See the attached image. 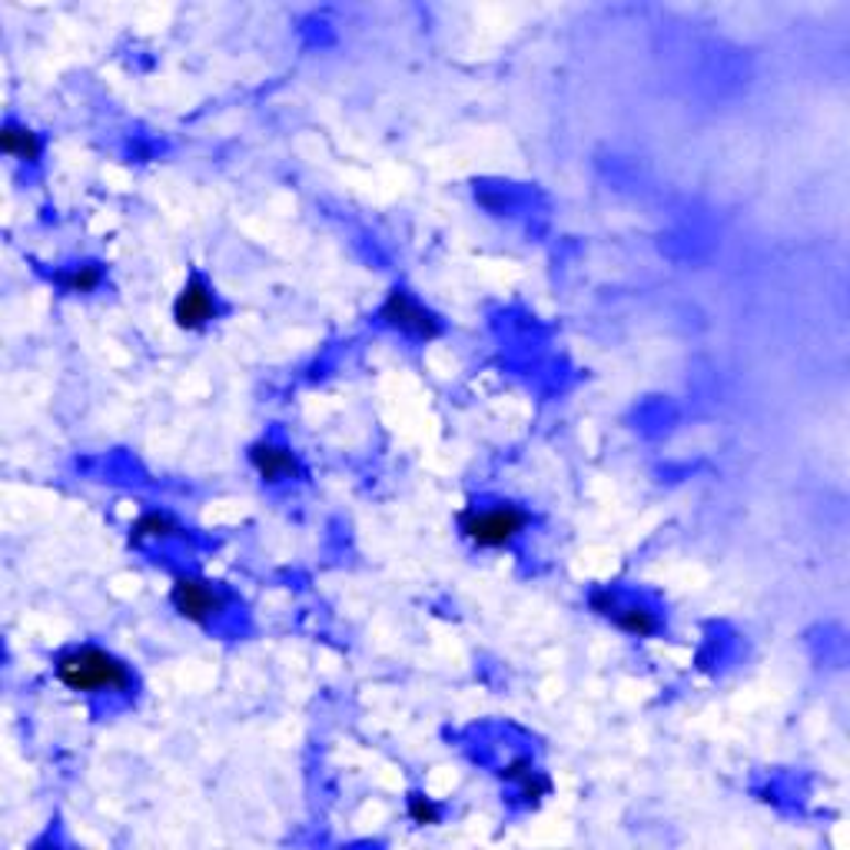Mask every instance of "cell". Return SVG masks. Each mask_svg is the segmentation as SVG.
Listing matches in <instances>:
<instances>
[{
	"instance_id": "cell-7",
	"label": "cell",
	"mask_w": 850,
	"mask_h": 850,
	"mask_svg": "<svg viewBox=\"0 0 850 850\" xmlns=\"http://www.w3.org/2000/svg\"><path fill=\"white\" fill-rule=\"evenodd\" d=\"M592 605L598 608V611H605V615H611L615 618V625L621 628V631H628V634H634V638H648V634H654L658 631V618H654V611H648V608H641V605H621V601H615V598H601V595H595L592 598Z\"/></svg>"
},
{
	"instance_id": "cell-6",
	"label": "cell",
	"mask_w": 850,
	"mask_h": 850,
	"mask_svg": "<svg viewBox=\"0 0 850 850\" xmlns=\"http://www.w3.org/2000/svg\"><path fill=\"white\" fill-rule=\"evenodd\" d=\"M250 462L256 468V475L263 482H286L299 475V462L286 445H273V442H260L250 452Z\"/></svg>"
},
{
	"instance_id": "cell-4",
	"label": "cell",
	"mask_w": 850,
	"mask_h": 850,
	"mask_svg": "<svg viewBox=\"0 0 850 850\" xmlns=\"http://www.w3.org/2000/svg\"><path fill=\"white\" fill-rule=\"evenodd\" d=\"M169 601H174V608H177L184 618H190V621H197V625L213 621V618L223 615V608H227V595H223L217 585L203 582V578H177V582H174V592H169Z\"/></svg>"
},
{
	"instance_id": "cell-2",
	"label": "cell",
	"mask_w": 850,
	"mask_h": 850,
	"mask_svg": "<svg viewBox=\"0 0 850 850\" xmlns=\"http://www.w3.org/2000/svg\"><path fill=\"white\" fill-rule=\"evenodd\" d=\"M529 529V512L519 505H488L462 516V536L478 549H505Z\"/></svg>"
},
{
	"instance_id": "cell-3",
	"label": "cell",
	"mask_w": 850,
	"mask_h": 850,
	"mask_svg": "<svg viewBox=\"0 0 850 850\" xmlns=\"http://www.w3.org/2000/svg\"><path fill=\"white\" fill-rule=\"evenodd\" d=\"M379 316L386 319V325L412 335V339H435L442 332V322L435 312H429L422 302H416L406 289H393L379 309Z\"/></svg>"
},
{
	"instance_id": "cell-5",
	"label": "cell",
	"mask_w": 850,
	"mask_h": 850,
	"mask_svg": "<svg viewBox=\"0 0 850 850\" xmlns=\"http://www.w3.org/2000/svg\"><path fill=\"white\" fill-rule=\"evenodd\" d=\"M213 316H217V299H213L210 286L200 276H190L187 286L180 289L177 302H174L177 325L180 329H203Z\"/></svg>"
},
{
	"instance_id": "cell-9",
	"label": "cell",
	"mask_w": 850,
	"mask_h": 850,
	"mask_svg": "<svg viewBox=\"0 0 850 850\" xmlns=\"http://www.w3.org/2000/svg\"><path fill=\"white\" fill-rule=\"evenodd\" d=\"M57 283H60L67 292H74V296H90V292H97L100 283H103V269H100L97 263H80V266H70L67 273H60Z\"/></svg>"
},
{
	"instance_id": "cell-1",
	"label": "cell",
	"mask_w": 850,
	"mask_h": 850,
	"mask_svg": "<svg viewBox=\"0 0 850 850\" xmlns=\"http://www.w3.org/2000/svg\"><path fill=\"white\" fill-rule=\"evenodd\" d=\"M60 685L80 695H107V692H126L130 688V671L120 658H113L103 648L84 644L70 648L54 664Z\"/></svg>"
},
{
	"instance_id": "cell-8",
	"label": "cell",
	"mask_w": 850,
	"mask_h": 850,
	"mask_svg": "<svg viewBox=\"0 0 850 850\" xmlns=\"http://www.w3.org/2000/svg\"><path fill=\"white\" fill-rule=\"evenodd\" d=\"M0 146H4L8 156H14L21 163H37V156H41V136L27 126H18V123L4 126V133H0Z\"/></svg>"
},
{
	"instance_id": "cell-11",
	"label": "cell",
	"mask_w": 850,
	"mask_h": 850,
	"mask_svg": "<svg viewBox=\"0 0 850 850\" xmlns=\"http://www.w3.org/2000/svg\"><path fill=\"white\" fill-rule=\"evenodd\" d=\"M409 817L416 820V824H439V807L429 801V797H422V794H412L409 797Z\"/></svg>"
},
{
	"instance_id": "cell-10",
	"label": "cell",
	"mask_w": 850,
	"mask_h": 850,
	"mask_svg": "<svg viewBox=\"0 0 850 850\" xmlns=\"http://www.w3.org/2000/svg\"><path fill=\"white\" fill-rule=\"evenodd\" d=\"M184 529L169 519V516H163V512H146L143 519H136L133 522V542H146V539H174V536H180Z\"/></svg>"
}]
</instances>
